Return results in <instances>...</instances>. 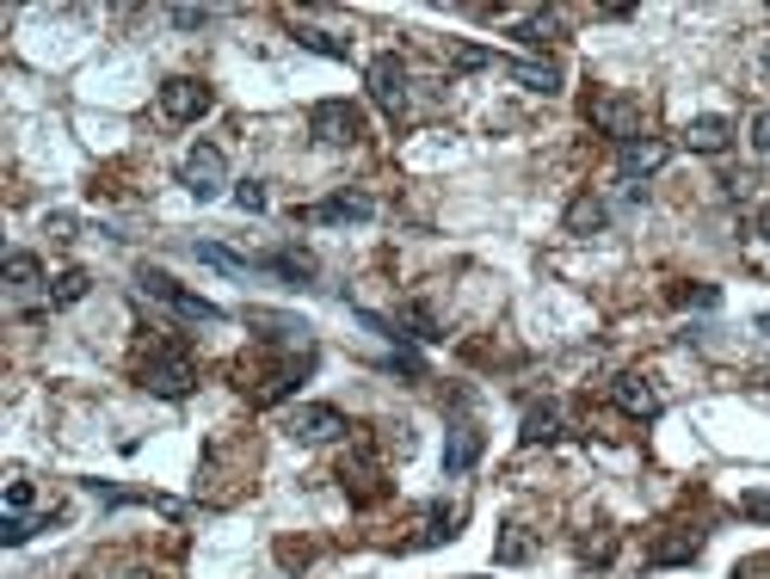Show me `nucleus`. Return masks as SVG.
<instances>
[{
    "instance_id": "obj_1",
    "label": "nucleus",
    "mask_w": 770,
    "mask_h": 579,
    "mask_svg": "<svg viewBox=\"0 0 770 579\" xmlns=\"http://www.w3.org/2000/svg\"><path fill=\"white\" fill-rule=\"evenodd\" d=\"M136 290H142L149 303H161V309H174L179 321H204V327H216V321H229V314L216 309L210 296H197V290H185L179 278H167L161 266H142V271H136Z\"/></svg>"
},
{
    "instance_id": "obj_2",
    "label": "nucleus",
    "mask_w": 770,
    "mask_h": 579,
    "mask_svg": "<svg viewBox=\"0 0 770 579\" xmlns=\"http://www.w3.org/2000/svg\"><path fill=\"white\" fill-rule=\"evenodd\" d=\"M142 388H149V395H161V401H185V395H192L197 388V370H192V358H185V351H154L149 364H142Z\"/></svg>"
},
{
    "instance_id": "obj_3",
    "label": "nucleus",
    "mask_w": 770,
    "mask_h": 579,
    "mask_svg": "<svg viewBox=\"0 0 770 579\" xmlns=\"http://www.w3.org/2000/svg\"><path fill=\"white\" fill-rule=\"evenodd\" d=\"M179 185H185L197 204H210V197L229 185V160H222V149H216V142H197L192 155H185V167H179Z\"/></svg>"
},
{
    "instance_id": "obj_4",
    "label": "nucleus",
    "mask_w": 770,
    "mask_h": 579,
    "mask_svg": "<svg viewBox=\"0 0 770 579\" xmlns=\"http://www.w3.org/2000/svg\"><path fill=\"white\" fill-rule=\"evenodd\" d=\"M308 136L328 142V149H346V142L364 136V117H358V105H346V99H321V105L308 112Z\"/></svg>"
},
{
    "instance_id": "obj_5",
    "label": "nucleus",
    "mask_w": 770,
    "mask_h": 579,
    "mask_svg": "<svg viewBox=\"0 0 770 579\" xmlns=\"http://www.w3.org/2000/svg\"><path fill=\"white\" fill-rule=\"evenodd\" d=\"M351 425L339 407L328 401H303L296 413H290V438H303V445H333V438H346Z\"/></svg>"
},
{
    "instance_id": "obj_6",
    "label": "nucleus",
    "mask_w": 770,
    "mask_h": 579,
    "mask_svg": "<svg viewBox=\"0 0 770 579\" xmlns=\"http://www.w3.org/2000/svg\"><path fill=\"white\" fill-rule=\"evenodd\" d=\"M364 87H370V99H376L388 117L407 112V62H401V56H376V62L364 68Z\"/></svg>"
},
{
    "instance_id": "obj_7",
    "label": "nucleus",
    "mask_w": 770,
    "mask_h": 579,
    "mask_svg": "<svg viewBox=\"0 0 770 579\" xmlns=\"http://www.w3.org/2000/svg\"><path fill=\"white\" fill-rule=\"evenodd\" d=\"M592 124L604 136H616V149H623V142H636L641 136V105L636 99H623V93H598L592 99Z\"/></svg>"
},
{
    "instance_id": "obj_8",
    "label": "nucleus",
    "mask_w": 770,
    "mask_h": 579,
    "mask_svg": "<svg viewBox=\"0 0 770 579\" xmlns=\"http://www.w3.org/2000/svg\"><path fill=\"white\" fill-rule=\"evenodd\" d=\"M210 112V87H204V80H167V87H161V117H167V124H197V117Z\"/></svg>"
},
{
    "instance_id": "obj_9",
    "label": "nucleus",
    "mask_w": 770,
    "mask_h": 579,
    "mask_svg": "<svg viewBox=\"0 0 770 579\" xmlns=\"http://www.w3.org/2000/svg\"><path fill=\"white\" fill-rule=\"evenodd\" d=\"M666 160H672V149H666L659 136H636V142H623V149H616V173L636 185V179H654Z\"/></svg>"
},
{
    "instance_id": "obj_10",
    "label": "nucleus",
    "mask_w": 770,
    "mask_h": 579,
    "mask_svg": "<svg viewBox=\"0 0 770 579\" xmlns=\"http://www.w3.org/2000/svg\"><path fill=\"white\" fill-rule=\"evenodd\" d=\"M611 401L623 407V413H629V420H659V388L647 383V376H641V370H629V376H616L611 383Z\"/></svg>"
},
{
    "instance_id": "obj_11",
    "label": "nucleus",
    "mask_w": 770,
    "mask_h": 579,
    "mask_svg": "<svg viewBox=\"0 0 770 579\" xmlns=\"http://www.w3.org/2000/svg\"><path fill=\"white\" fill-rule=\"evenodd\" d=\"M370 216H376V204L364 192H339V197H321L308 210V222H370Z\"/></svg>"
},
{
    "instance_id": "obj_12",
    "label": "nucleus",
    "mask_w": 770,
    "mask_h": 579,
    "mask_svg": "<svg viewBox=\"0 0 770 579\" xmlns=\"http://www.w3.org/2000/svg\"><path fill=\"white\" fill-rule=\"evenodd\" d=\"M505 75L518 80L524 93H561V68H555V62H537V56H518V62H505Z\"/></svg>"
},
{
    "instance_id": "obj_13",
    "label": "nucleus",
    "mask_w": 770,
    "mask_h": 579,
    "mask_svg": "<svg viewBox=\"0 0 770 579\" xmlns=\"http://www.w3.org/2000/svg\"><path fill=\"white\" fill-rule=\"evenodd\" d=\"M611 229V204L604 197H574L567 204V234H579V241H592V234Z\"/></svg>"
},
{
    "instance_id": "obj_14",
    "label": "nucleus",
    "mask_w": 770,
    "mask_h": 579,
    "mask_svg": "<svg viewBox=\"0 0 770 579\" xmlns=\"http://www.w3.org/2000/svg\"><path fill=\"white\" fill-rule=\"evenodd\" d=\"M684 142H691L696 155H721V149L733 142V124H728V117H691Z\"/></svg>"
},
{
    "instance_id": "obj_15",
    "label": "nucleus",
    "mask_w": 770,
    "mask_h": 579,
    "mask_svg": "<svg viewBox=\"0 0 770 579\" xmlns=\"http://www.w3.org/2000/svg\"><path fill=\"white\" fill-rule=\"evenodd\" d=\"M308 364H315V351H303L296 364H284V370H271V383L259 388V407H278V401H290L296 395V383L308 376Z\"/></svg>"
},
{
    "instance_id": "obj_16",
    "label": "nucleus",
    "mask_w": 770,
    "mask_h": 579,
    "mask_svg": "<svg viewBox=\"0 0 770 579\" xmlns=\"http://www.w3.org/2000/svg\"><path fill=\"white\" fill-rule=\"evenodd\" d=\"M475 456H482V432H475V425H457V432H450V450H444V468H450V475H469Z\"/></svg>"
},
{
    "instance_id": "obj_17",
    "label": "nucleus",
    "mask_w": 770,
    "mask_h": 579,
    "mask_svg": "<svg viewBox=\"0 0 770 579\" xmlns=\"http://www.w3.org/2000/svg\"><path fill=\"white\" fill-rule=\"evenodd\" d=\"M512 38H524V43H530V50H542V43L567 38V25H561V13H549V7H542V13H524V20H518V31H512Z\"/></svg>"
},
{
    "instance_id": "obj_18",
    "label": "nucleus",
    "mask_w": 770,
    "mask_h": 579,
    "mask_svg": "<svg viewBox=\"0 0 770 579\" xmlns=\"http://www.w3.org/2000/svg\"><path fill=\"white\" fill-rule=\"evenodd\" d=\"M524 445H561V407H530V413H524V432H518Z\"/></svg>"
},
{
    "instance_id": "obj_19",
    "label": "nucleus",
    "mask_w": 770,
    "mask_h": 579,
    "mask_svg": "<svg viewBox=\"0 0 770 579\" xmlns=\"http://www.w3.org/2000/svg\"><path fill=\"white\" fill-rule=\"evenodd\" d=\"M87 290H93V278L80 266L56 271V278H50V309H75V303H87Z\"/></svg>"
},
{
    "instance_id": "obj_20",
    "label": "nucleus",
    "mask_w": 770,
    "mask_h": 579,
    "mask_svg": "<svg viewBox=\"0 0 770 579\" xmlns=\"http://www.w3.org/2000/svg\"><path fill=\"white\" fill-rule=\"evenodd\" d=\"M0 278H7L13 296H31V290L43 284V266L31 259V253H7V271H0ZM43 290H50V284H43Z\"/></svg>"
},
{
    "instance_id": "obj_21",
    "label": "nucleus",
    "mask_w": 770,
    "mask_h": 579,
    "mask_svg": "<svg viewBox=\"0 0 770 579\" xmlns=\"http://www.w3.org/2000/svg\"><path fill=\"white\" fill-rule=\"evenodd\" d=\"M703 549V530H672V537L654 542V567H678V561H696Z\"/></svg>"
},
{
    "instance_id": "obj_22",
    "label": "nucleus",
    "mask_w": 770,
    "mask_h": 579,
    "mask_svg": "<svg viewBox=\"0 0 770 579\" xmlns=\"http://www.w3.org/2000/svg\"><path fill=\"white\" fill-rule=\"evenodd\" d=\"M266 271L290 278V284H308V278H315V259H308V253H296V247H284V253H271V259H266Z\"/></svg>"
},
{
    "instance_id": "obj_23",
    "label": "nucleus",
    "mask_w": 770,
    "mask_h": 579,
    "mask_svg": "<svg viewBox=\"0 0 770 579\" xmlns=\"http://www.w3.org/2000/svg\"><path fill=\"white\" fill-rule=\"evenodd\" d=\"M197 259H204V266H216V271H234V278H247V271H253V259H241V253H229V247H216V241H197Z\"/></svg>"
},
{
    "instance_id": "obj_24",
    "label": "nucleus",
    "mask_w": 770,
    "mask_h": 579,
    "mask_svg": "<svg viewBox=\"0 0 770 579\" xmlns=\"http://www.w3.org/2000/svg\"><path fill=\"white\" fill-rule=\"evenodd\" d=\"M247 327H271V339H303V321H290V314H271V309H247Z\"/></svg>"
},
{
    "instance_id": "obj_25",
    "label": "nucleus",
    "mask_w": 770,
    "mask_h": 579,
    "mask_svg": "<svg viewBox=\"0 0 770 579\" xmlns=\"http://www.w3.org/2000/svg\"><path fill=\"white\" fill-rule=\"evenodd\" d=\"M339 481H346L358 500H370V493H376V463H358V456H351V463L339 468Z\"/></svg>"
},
{
    "instance_id": "obj_26",
    "label": "nucleus",
    "mask_w": 770,
    "mask_h": 579,
    "mask_svg": "<svg viewBox=\"0 0 770 579\" xmlns=\"http://www.w3.org/2000/svg\"><path fill=\"white\" fill-rule=\"evenodd\" d=\"M296 43L315 50V56H346V43L333 38V31H315V25H296Z\"/></svg>"
},
{
    "instance_id": "obj_27",
    "label": "nucleus",
    "mask_w": 770,
    "mask_h": 579,
    "mask_svg": "<svg viewBox=\"0 0 770 579\" xmlns=\"http://www.w3.org/2000/svg\"><path fill=\"white\" fill-rule=\"evenodd\" d=\"M450 524H457V512H432L425 530L413 537V549H438V542H450Z\"/></svg>"
},
{
    "instance_id": "obj_28",
    "label": "nucleus",
    "mask_w": 770,
    "mask_h": 579,
    "mask_svg": "<svg viewBox=\"0 0 770 579\" xmlns=\"http://www.w3.org/2000/svg\"><path fill=\"white\" fill-rule=\"evenodd\" d=\"M530 549H537V542L524 537V524H505V537H500V561H530Z\"/></svg>"
},
{
    "instance_id": "obj_29",
    "label": "nucleus",
    "mask_w": 770,
    "mask_h": 579,
    "mask_svg": "<svg viewBox=\"0 0 770 579\" xmlns=\"http://www.w3.org/2000/svg\"><path fill=\"white\" fill-rule=\"evenodd\" d=\"M444 56H450V68H462V75H469V68H487V62H493V56L482 50V43H450Z\"/></svg>"
},
{
    "instance_id": "obj_30",
    "label": "nucleus",
    "mask_w": 770,
    "mask_h": 579,
    "mask_svg": "<svg viewBox=\"0 0 770 579\" xmlns=\"http://www.w3.org/2000/svg\"><path fill=\"white\" fill-rule=\"evenodd\" d=\"M234 204H241L247 216H259L266 210V185H259V179H241V185H234Z\"/></svg>"
},
{
    "instance_id": "obj_31",
    "label": "nucleus",
    "mask_w": 770,
    "mask_h": 579,
    "mask_svg": "<svg viewBox=\"0 0 770 579\" xmlns=\"http://www.w3.org/2000/svg\"><path fill=\"white\" fill-rule=\"evenodd\" d=\"M407 327H413V339H438V321H432V309H420V303L407 309Z\"/></svg>"
},
{
    "instance_id": "obj_32",
    "label": "nucleus",
    "mask_w": 770,
    "mask_h": 579,
    "mask_svg": "<svg viewBox=\"0 0 770 579\" xmlns=\"http://www.w3.org/2000/svg\"><path fill=\"white\" fill-rule=\"evenodd\" d=\"M7 505H13V518H25V505H31V481H25V475L7 481Z\"/></svg>"
},
{
    "instance_id": "obj_33",
    "label": "nucleus",
    "mask_w": 770,
    "mask_h": 579,
    "mask_svg": "<svg viewBox=\"0 0 770 579\" xmlns=\"http://www.w3.org/2000/svg\"><path fill=\"white\" fill-rule=\"evenodd\" d=\"M678 303H684V309H715V303H721V290H678Z\"/></svg>"
},
{
    "instance_id": "obj_34",
    "label": "nucleus",
    "mask_w": 770,
    "mask_h": 579,
    "mask_svg": "<svg viewBox=\"0 0 770 579\" xmlns=\"http://www.w3.org/2000/svg\"><path fill=\"white\" fill-rule=\"evenodd\" d=\"M25 537H31V524H25V518H7V524H0V542H7V549H20Z\"/></svg>"
},
{
    "instance_id": "obj_35",
    "label": "nucleus",
    "mask_w": 770,
    "mask_h": 579,
    "mask_svg": "<svg viewBox=\"0 0 770 579\" xmlns=\"http://www.w3.org/2000/svg\"><path fill=\"white\" fill-rule=\"evenodd\" d=\"M752 149H758V155H770V112L752 117Z\"/></svg>"
},
{
    "instance_id": "obj_36",
    "label": "nucleus",
    "mask_w": 770,
    "mask_h": 579,
    "mask_svg": "<svg viewBox=\"0 0 770 579\" xmlns=\"http://www.w3.org/2000/svg\"><path fill=\"white\" fill-rule=\"evenodd\" d=\"M174 25H185V31H197V25H210V13H204V7H174Z\"/></svg>"
},
{
    "instance_id": "obj_37",
    "label": "nucleus",
    "mask_w": 770,
    "mask_h": 579,
    "mask_svg": "<svg viewBox=\"0 0 770 579\" xmlns=\"http://www.w3.org/2000/svg\"><path fill=\"white\" fill-rule=\"evenodd\" d=\"M50 234H56V241H75V216H50Z\"/></svg>"
},
{
    "instance_id": "obj_38",
    "label": "nucleus",
    "mask_w": 770,
    "mask_h": 579,
    "mask_svg": "<svg viewBox=\"0 0 770 579\" xmlns=\"http://www.w3.org/2000/svg\"><path fill=\"white\" fill-rule=\"evenodd\" d=\"M746 512H752V518H770V493H752Z\"/></svg>"
},
{
    "instance_id": "obj_39",
    "label": "nucleus",
    "mask_w": 770,
    "mask_h": 579,
    "mask_svg": "<svg viewBox=\"0 0 770 579\" xmlns=\"http://www.w3.org/2000/svg\"><path fill=\"white\" fill-rule=\"evenodd\" d=\"M758 241H765V247H770V204H765V210H758Z\"/></svg>"
},
{
    "instance_id": "obj_40",
    "label": "nucleus",
    "mask_w": 770,
    "mask_h": 579,
    "mask_svg": "<svg viewBox=\"0 0 770 579\" xmlns=\"http://www.w3.org/2000/svg\"><path fill=\"white\" fill-rule=\"evenodd\" d=\"M758 327H765V333H770V314H765V321H758Z\"/></svg>"
}]
</instances>
